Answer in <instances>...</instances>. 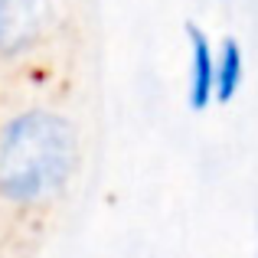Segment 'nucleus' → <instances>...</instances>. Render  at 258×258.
<instances>
[{"mask_svg": "<svg viewBox=\"0 0 258 258\" xmlns=\"http://www.w3.org/2000/svg\"><path fill=\"white\" fill-rule=\"evenodd\" d=\"M76 160V134L62 118L30 111L0 134V196L39 200L66 183Z\"/></svg>", "mask_w": 258, "mask_h": 258, "instance_id": "1", "label": "nucleus"}, {"mask_svg": "<svg viewBox=\"0 0 258 258\" xmlns=\"http://www.w3.org/2000/svg\"><path fill=\"white\" fill-rule=\"evenodd\" d=\"M46 0H0V52H17L36 39Z\"/></svg>", "mask_w": 258, "mask_h": 258, "instance_id": "2", "label": "nucleus"}, {"mask_svg": "<svg viewBox=\"0 0 258 258\" xmlns=\"http://www.w3.org/2000/svg\"><path fill=\"white\" fill-rule=\"evenodd\" d=\"M186 36H189V105L203 111L209 98L216 95V59L209 49V39L203 36L196 23L186 26Z\"/></svg>", "mask_w": 258, "mask_h": 258, "instance_id": "3", "label": "nucleus"}, {"mask_svg": "<svg viewBox=\"0 0 258 258\" xmlns=\"http://www.w3.org/2000/svg\"><path fill=\"white\" fill-rule=\"evenodd\" d=\"M239 85H242V49L235 39H226L219 59H216V98L232 101Z\"/></svg>", "mask_w": 258, "mask_h": 258, "instance_id": "4", "label": "nucleus"}]
</instances>
